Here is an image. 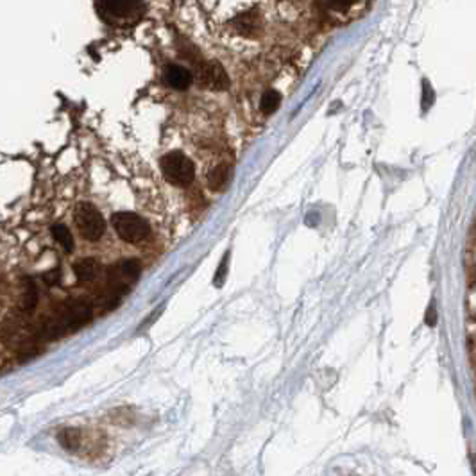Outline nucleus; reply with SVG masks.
Listing matches in <instances>:
<instances>
[{
  "label": "nucleus",
  "mask_w": 476,
  "mask_h": 476,
  "mask_svg": "<svg viewBox=\"0 0 476 476\" xmlns=\"http://www.w3.org/2000/svg\"><path fill=\"white\" fill-rule=\"evenodd\" d=\"M92 319V306L83 299H74L68 301L56 312L54 317L47 322L45 326V338L54 341V338L63 337L70 331H78L85 324H88Z\"/></svg>",
  "instance_id": "obj_1"
},
{
  "label": "nucleus",
  "mask_w": 476,
  "mask_h": 476,
  "mask_svg": "<svg viewBox=\"0 0 476 476\" xmlns=\"http://www.w3.org/2000/svg\"><path fill=\"white\" fill-rule=\"evenodd\" d=\"M116 235L129 244H138L149 236V224L144 219L131 212H118L111 217Z\"/></svg>",
  "instance_id": "obj_2"
},
{
  "label": "nucleus",
  "mask_w": 476,
  "mask_h": 476,
  "mask_svg": "<svg viewBox=\"0 0 476 476\" xmlns=\"http://www.w3.org/2000/svg\"><path fill=\"white\" fill-rule=\"evenodd\" d=\"M74 219L79 233H81L83 238H86V240L95 242L104 235L106 229L104 219H102L101 212H99L93 205H90V202H81V205H78Z\"/></svg>",
  "instance_id": "obj_3"
},
{
  "label": "nucleus",
  "mask_w": 476,
  "mask_h": 476,
  "mask_svg": "<svg viewBox=\"0 0 476 476\" xmlns=\"http://www.w3.org/2000/svg\"><path fill=\"white\" fill-rule=\"evenodd\" d=\"M161 166L163 176L166 178V181L174 183V185L185 186L192 183L194 179V163L190 161L183 152H169L161 158L159 161Z\"/></svg>",
  "instance_id": "obj_4"
},
{
  "label": "nucleus",
  "mask_w": 476,
  "mask_h": 476,
  "mask_svg": "<svg viewBox=\"0 0 476 476\" xmlns=\"http://www.w3.org/2000/svg\"><path fill=\"white\" fill-rule=\"evenodd\" d=\"M95 8L108 22H121L144 11V0H95Z\"/></svg>",
  "instance_id": "obj_5"
},
{
  "label": "nucleus",
  "mask_w": 476,
  "mask_h": 476,
  "mask_svg": "<svg viewBox=\"0 0 476 476\" xmlns=\"http://www.w3.org/2000/svg\"><path fill=\"white\" fill-rule=\"evenodd\" d=\"M199 78H201L202 86H208V88L213 90L228 88V78H226L224 70H222L217 63H208V65L202 66V70L199 72Z\"/></svg>",
  "instance_id": "obj_6"
},
{
  "label": "nucleus",
  "mask_w": 476,
  "mask_h": 476,
  "mask_svg": "<svg viewBox=\"0 0 476 476\" xmlns=\"http://www.w3.org/2000/svg\"><path fill=\"white\" fill-rule=\"evenodd\" d=\"M165 83L174 90H186L192 85V74L181 65H169L165 68Z\"/></svg>",
  "instance_id": "obj_7"
},
{
  "label": "nucleus",
  "mask_w": 476,
  "mask_h": 476,
  "mask_svg": "<svg viewBox=\"0 0 476 476\" xmlns=\"http://www.w3.org/2000/svg\"><path fill=\"white\" fill-rule=\"evenodd\" d=\"M38 305V288H36L35 281L29 278L23 279V291L22 299H20V310L25 314H32Z\"/></svg>",
  "instance_id": "obj_8"
},
{
  "label": "nucleus",
  "mask_w": 476,
  "mask_h": 476,
  "mask_svg": "<svg viewBox=\"0 0 476 476\" xmlns=\"http://www.w3.org/2000/svg\"><path fill=\"white\" fill-rule=\"evenodd\" d=\"M74 272L79 278V281H92V279H95V276H97L99 265L97 262L92 258L79 260L78 264L74 265Z\"/></svg>",
  "instance_id": "obj_9"
},
{
  "label": "nucleus",
  "mask_w": 476,
  "mask_h": 476,
  "mask_svg": "<svg viewBox=\"0 0 476 476\" xmlns=\"http://www.w3.org/2000/svg\"><path fill=\"white\" fill-rule=\"evenodd\" d=\"M51 233L54 236V240L58 244H61L66 252L74 251V236H72V233H70V229L65 224H54L51 228Z\"/></svg>",
  "instance_id": "obj_10"
},
{
  "label": "nucleus",
  "mask_w": 476,
  "mask_h": 476,
  "mask_svg": "<svg viewBox=\"0 0 476 476\" xmlns=\"http://www.w3.org/2000/svg\"><path fill=\"white\" fill-rule=\"evenodd\" d=\"M229 172H231V169H229L228 165H217V166H215V169H213V171L208 174L209 188L221 190L222 186L228 183Z\"/></svg>",
  "instance_id": "obj_11"
},
{
  "label": "nucleus",
  "mask_w": 476,
  "mask_h": 476,
  "mask_svg": "<svg viewBox=\"0 0 476 476\" xmlns=\"http://www.w3.org/2000/svg\"><path fill=\"white\" fill-rule=\"evenodd\" d=\"M279 106V93L274 92V90H269V92H265L264 95H262V101H260V108H262V111L267 113V115H271V113L276 111V108Z\"/></svg>",
  "instance_id": "obj_12"
},
{
  "label": "nucleus",
  "mask_w": 476,
  "mask_h": 476,
  "mask_svg": "<svg viewBox=\"0 0 476 476\" xmlns=\"http://www.w3.org/2000/svg\"><path fill=\"white\" fill-rule=\"evenodd\" d=\"M59 441H61V444L65 446V448L74 449L79 442L78 432H75V430H65L61 435H59Z\"/></svg>",
  "instance_id": "obj_13"
},
{
  "label": "nucleus",
  "mask_w": 476,
  "mask_h": 476,
  "mask_svg": "<svg viewBox=\"0 0 476 476\" xmlns=\"http://www.w3.org/2000/svg\"><path fill=\"white\" fill-rule=\"evenodd\" d=\"M356 0H326V4L333 9H348L349 6L355 4Z\"/></svg>",
  "instance_id": "obj_14"
},
{
  "label": "nucleus",
  "mask_w": 476,
  "mask_h": 476,
  "mask_svg": "<svg viewBox=\"0 0 476 476\" xmlns=\"http://www.w3.org/2000/svg\"><path fill=\"white\" fill-rule=\"evenodd\" d=\"M58 276H59V271H58V269H54L52 272H47V274L43 276V281H45L47 285H54V283L59 281Z\"/></svg>",
  "instance_id": "obj_15"
},
{
  "label": "nucleus",
  "mask_w": 476,
  "mask_h": 476,
  "mask_svg": "<svg viewBox=\"0 0 476 476\" xmlns=\"http://www.w3.org/2000/svg\"><path fill=\"white\" fill-rule=\"evenodd\" d=\"M435 322H437V314H435V308L434 305L428 308V314H426V324L428 326H435Z\"/></svg>",
  "instance_id": "obj_16"
}]
</instances>
